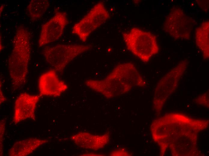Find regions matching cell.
I'll use <instances>...</instances> for the list:
<instances>
[{
  "label": "cell",
  "instance_id": "obj_1",
  "mask_svg": "<svg viewBox=\"0 0 209 156\" xmlns=\"http://www.w3.org/2000/svg\"><path fill=\"white\" fill-rule=\"evenodd\" d=\"M85 84L93 90L109 98L126 94L135 87L146 82L135 65L126 62L117 65L104 79H90Z\"/></svg>",
  "mask_w": 209,
  "mask_h": 156
},
{
  "label": "cell",
  "instance_id": "obj_2",
  "mask_svg": "<svg viewBox=\"0 0 209 156\" xmlns=\"http://www.w3.org/2000/svg\"><path fill=\"white\" fill-rule=\"evenodd\" d=\"M30 35L22 26L17 30L13 39V47L9 57L8 67L12 86L14 89L25 84L31 56Z\"/></svg>",
  "mask_w": 209,
  "mask_h": 156
},
{
  "label": "cell",
  "instance_id": "obj_3",
  "mask_svg": "<svg viewBox=\"0 0 209 156\" xmlns=\"http://www.w3.org/2000/svg\"><path fill=\"white\" fill-rule=\"evenodd\" d=\"M123 36L128 49L144 62L159 52L156 37L150 32L134 28L124 33Z\"/></svg>",
  "mask_w": 209,
  "mask_h": 156
},
{
  "label": "cell",
  "instance_id": "obj_4",
  "mask_svg": "<svg viewBox=\"0 0 209 156\" xmlns=\"http://www.w3.org/2000/svg\"><path fill=\"white\" fill-rule=\"evenodd\" d=\"M91 47L88 44H59L45 47L42 53L45 61L52 69L62 72L73 59Z\"/></svg>",
  "mask_w": 209,
  "mask_h": 156
},
{
  "label": "cell",
  "instance_id": "obj_5",
  "mask_svg": "<svg viewBox=\"0 0 209 156\" xmlns=\"http://www.w3.org/2000/svg\"><path fill=\"white\" fill-rule=\"evenodd\" d=\"M110 17L103 3L100 2L73 26L72 33L84 42L90 34L104 24Z\"/></svg>",
  "mask_w": 209,
  "mask_h": 156
},
{
  "label": "cell",
  "instance_id": "obj_6",
  "mask_svg": "<svg viewBox=\"0 0 209 156\" xmlns=\"http://www.w3.org/2000/svg\"><path fill=\"white\" fill-rule=\"evenodd\" d=\"M192 21L184 11L179 7L171 9L163 24L164 30L173 38L189 39L192 28Z\"/></svg>",
  "mask_w": 209,
  "mask_h": 156
},
{
  "label": "cell",
  "instance_id": "obj_7",
  "mask_svg": "<svg viewBox=\"0 0 209 156\" xmlns=\"http://www.w3.org/2000/svg\"><path fill=\"white\" fill-rule=\"evenodd\" d=\"M68 22L66 13L56 12L42 26L38 41V46H44L58 39L62 35Z\"/></svg>",
  "mask_w": 209,
  "mask_h": 156
},
{
  "label": "cell",
  "instance_id": "obj_8",
  "mask_svg": "<svg viewBox=\"0 0 209 156\" xmlns=\"http://www.w3.org/2000/svg\"><path fill=\"white\" fill-rule=\"evenodd\" d=\"M41 97L40 95H33L26 92L20 94L14 103V123L17 124L29 119L35 121V110Z\"/></svg>",
  "mask_w": 209,
  "mask_h": 156
},
{
  "label": "cell",
  "instance_id": "obj_9",
  "mask_svg": "<svg viewBox=\"0 0 209 156\" xmlns=\"http://www.w3.org/2000/svg\"><path fill=\"white\" fill-rule=\"evenodd\" d=\"M57 72L52 69L40 76L38 88L41 96L59 97L67 90L68 85L59 78Z\"/></svg>",
  "mask_w": 209,
  "mask_h": 156
},
{
  "label": "cell",
  "instance_id": "obj_10",
  "mask_svg": "<svg viewBox=\"0 0 209 156\" xmlns=\"http://www.w3.org/2000/svg\"><path fill=\"white\" fill-rule=\"evenodd\" d=\"M71 139L81 148L97 150L102 148L108 143L110 135L108 134L96 135L88 132H80L73 135Z\"/></svg>",
  "mask_w": 209,
  "mask_h": 156
},
{
  "label": "cell",
  "instance_id": "obj_11",
  "mask_svg": "<svg viewBox=\"0 0 209 156\" xmlns=\"http://www.w3.org/2000/svg\"><path fill=\"white\" fill-rule=\"evenodd\" d=\"M48 142L47 140L35 137L19 140L10 148L8 155L10 156H27Z\"/></svg>",
  "mask_w": 209,
  "mask_h": 156
},
{
  "label": "cell",
  "instance_id": "obj_12",
  "mask_svg": "<svg viewBox=\"0 0 209 156\" xmlns=\"http://www.w3.org/2000/svg\"><path fill=\"white\" fill-rule=\"evenodd\" d=\"M208 21L204 22L198 28L195 34V39L197 46L201 50L204 59L209 58Z\"/></svg>",
  "mask_w": 209,
  "mask_h": 156
},
{
  "label": "cell",
  "instance_id": "obj_13",
  "mask_svg": "<svg viewBox=\"0 0 209 156\" xmlns=\"http://www.w3.org/2000/svg\"><path fill=\"white\" fill-rule=\"evenodd\" d=\"M50 5L47 0H32L29 4L27 10L33 21L41 18L47 10Z\"/></svg>",
  "mask_w": 209,
  "mask_h": 156
},
{
  "label": "cell",
  "instance_id": "obj_14",
  "mask_svg": "<svg viewBox=\"0 0 209 156\" xmlns=\"http://www.w3.org/2000/svg\"><path fill=\"white\" fill-rule=\"evenodd\" d=\"M5 120L2 119L0 122V154L2 155L3 151V142L5 130Z\"/></svg>",
  "mask_w": 209,
  "mask_h": 156
},
{
  "label": "cell",
  "instance_id": "obj_15",
  "mask_svg": "<svg viewBox=\"0 0 209 156\" xmlns=\"http://www.w3.org/2000/svg\"><path fill=\"white\" fill-rule=\"evenodd\" d=\"M112 156L129 155L128 152L123 150H117L111 152V154Z\"/></svg>",
  "mask_w": 209,
  "mask_h": 156
},
{
  "label": "cell",
  "instance_id": "obj_16",
  "mask_svg": "<svg viewBox=\"0 0 209 156\" xmlns=\"http://www.w3.org/2000/svg\"><path fill=\"white\" fill-rule=\"evenodd\" d=\"M2 84L1 82L0 83V104H2L3 103L5 102L6 100V99L5 97L3 92L2 91Z\"/></svg>",
  "mask_w": 209,
  "mask_h": 156
}]
</instances>
